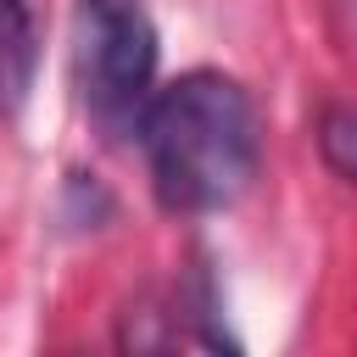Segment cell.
I'll list each match as a JSON object with an SVG mask.
<instances>
[{
  "mask_svg": "<svg viewBox=\"0 0 357 357\" xmlns=\"http://www.w3.org/2000/svg\"><path fill=\"white\" fill-rule=\"evenodd\" d=\"M134 134L145 145L156 201L178 218L234 206L262 162V117L251 89L212 67L151 89Z\"/></svg>",
  "mask_w": 357,
  "mask_h": 357,
  "instance_id": "1",
  "label": "cell"
},
{
  "mask_svg": "<svg viewBox=\"0 0 357 357\" xmlns=\"http://www.w3.org/2000/svg\"><path fill=\"white\" fill-rule=\"evenodd\" d=\"M156 28L139 0H78L73 6V89L100 134L123 139L156 89Z\"/></svg>",
  "mask_w": 357,
  "mask_h": 357,
  "instance_id": "2",
  "label": "cell"
},
{
  "mask_svg": "<svg viewBox=\"0 0 357 357\" xmlns=\"http://www.w3.org/2000/svg\"><path fill=\"white\" fill-rule=\"evenodd\" d=\"M39 67V33L28 0H0V117L22 112Z\"/></svg>",
  "mask_w": 357,
  "mask_h": 357,
  "instance_id": "3",
  "label": "cell"
},
{
  "mask_svg": "<svg viewBox=\"0 0 357 357\" xmlns=\"http://www.w3.org/2000/svg\"><path fill=\"white\" fill-rule=\"evenodd\" d=\"M318 151L329 173L357 184V106H324L318 112Z\"/></svg>",
  "mask_w": 357,
  "mask_h": 357,
  "instance_id": "4",
  "label": "cell"
}]
</instances>
